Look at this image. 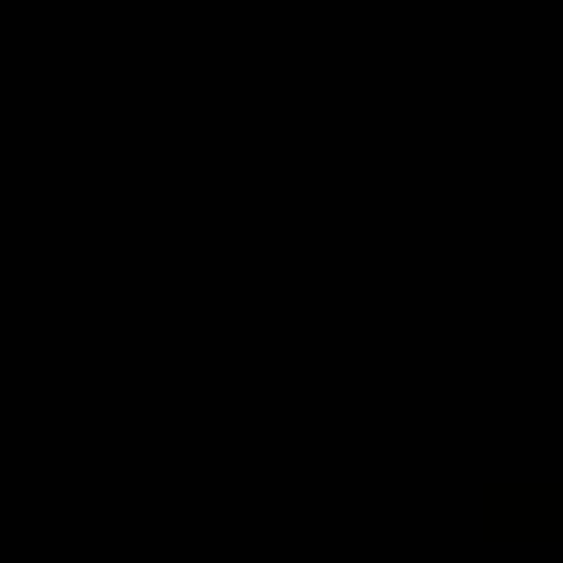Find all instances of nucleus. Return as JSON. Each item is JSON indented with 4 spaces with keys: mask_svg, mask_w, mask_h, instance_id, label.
<instances>
[]
</instances>
